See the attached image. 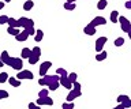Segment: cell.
<instances>
[{
    "label": "cell",
    "instance_id": "cell-1",
    "mask_svg": "<svg viewBox=\"0 0 131 109\" xmlns=\"http://www.w3.org/2000/svg\"><path fill=\"white\" fill-rule=\"evenodd\" d=\"M59 79H60V76L55 74V75H48V74H45L42 78H40L38 79V84L40 86H49V84H52V83H55V82H59Z\"/></svg>",
    "mask_w": 131,
    "mask_h": 109
},
{
    "label": "cell",
    "instance_id": "cell-19",
    "mask_svg": "<svg viewBox=\"0 0 131 109\" xmlns=\"http://www.w3.org/2000/svg\"><path fill=\"white\" fill-rule=\"evenodd\" d=\"M27 60H29V64H36V63H38L40 62V56H37V55H34V53H31L30 56L27 57Z\"/></svg>",
    "mask_w": 131,
    "mask_h": 109
},
{
    "label": "cell",
    "instance_id": "cell-38",
    "mask_svg": "<svg viewBox=\"0 0 131 109\" xmlns=\"http://www.w3.org/2000/svg\"><path fill=\"white\" fill-rule=\"evenodd\" d=\"M124 7L127 10H131V0H128V2H126V4H124Z\"/></svg>",
    "mask_w": 131,
    "mask_h": 109
},
{
    "label": "cell",
    "instance_id": "cell-7",
    "mask_svg": "<svg viewBox=\"0 0 131 109\" xmlns=\"http://www.w3.org/2000/svg\"><path fill=\"white\" fill-rule=\"evenodd\" d=\"M52 67V63L51 62H42L41 63V66H40V70H38V74L40 76H44L45 74H48V71H49V68Z\"/></svg>",
    "mask_w": 131,
    "mask_h": 109
},
{
    "label": "cell",
    "instance_id": "cell-23",
    "mask_svg": "<svg viewBox=\"0 0 131 109\" xmlns=\"http://www.w3.org/2000/svg\"><path fill=\"white\" fill-rule=\"evenodd\" d=\"M30 55H31V49H30V48H23L22 52H20V57H22V59H27Z\"/></svg>",
    "mask_w": 131,
    "mask_h": 109
},
{
    "label": "cell",
    "instance_id": "cell-35",
    "mask_svg": "<svg viewBox=\"0 0 131 109\" xmlns=\"http://www.w3.org/2000/svg\"><path fill=\"white\" fill-rule=\"evenodd\" d=\"M7 21H8V17H7V15H0V25L7 23Z\"/></svg>",
    "mask_w": 131,
    "mask_h": 109
},
{
    "label": "cell",
    "instance_id": "cell-12",
    "mask_svg": "<svg viewBox=\"0 0 131 109\" xmlns=\"http://www.w3.org/2000/svg\"><path fill=\"white\" fill-rule=\"evenodd\" d=\"M29 37H30V35H29V33L23 29L22 31H19V33L15 35V40H16L18 42H23V41H26V40H27Z\"/></svg>",
    "mask_w": 131,
    "mask_h": 109
},
{
    "label": "cell",
    "instance_id": "cell-11",
    "mask_svg": "<svg viewBox=\"0 0 131 109\" xmlns=\"http://www.w3.org/2000/svg\"><path fill=\"white\" fill-rule=\"evenodd\" d=\"M59 83H60V86L66 87L67 90H71V89H72V83L68 80V78H67V76H60V79H59Z\"/></svg>",
    "mask_w": 131,
    "mask_h": 109
},
{
    "label": "cell",
    "instance_id": "cell-44",
    "mask_svg": "<svg viewBox=\"0 0 131 109\" xmlns=\"http://www.w3.org/2000/svg\"><path fill=\"white\" fill-rule=\"evenodd\" d=\"M2 2H4V3H10L11 0H2Z\"/></svg>",
    "mask_w": 131,
    "mask_h": 109
},
{
    "label": "cell",
    "instance_id": "cell-14",
    "mask_svg": "<svg viewBox=\"0 0 131 109\" xmlns=\"http://www.w3.org/2000/svg\"><path fill=\"white\" fill-rule=\"evenodd\" d=\"M7 82L10 83L12 87H19L20 83H22V82H20V79H18L16 76H8V80H7Z\"/></svg>",
    "mask_w": 131,
    "mask_h": 109
},
{
    "label": "cell",
    "instance_id": "cell-6",
    "mask_svg": "<svg viewBox=\"0 0 131 109\" xmlns=\"http://www.w3.org/2000/svg\"><path fill=\"white\" fill-rule=\"evenodd\" d=\"M117 102L123 105V108H131V98L126 94H120L117 97Z\"/></svg>",
    "mask_w": 131,
    "mask_h": 109
},
{
    "label": "cell",
    "instance_id": "cell-18",
    "mask_svg": "<svg viewBox=\"0 0 131 109\" xmlns=\"http://www.w3.org/2000/svg\"><path fill=\"white\" fill-rule=\"evenodd\" d=\"M33 7H34V2H33V0H26V2L23 3V10L25 11L33 10Z\"/></svg>",
    "mask_w": 131,
    "mask_h": 109
},
{
    "label": "cell",
    "instance_id": "cell-16",
    "mask_svg": "<svg viewBox=\"0 0 131 109\" xmlns=\"http://www.w3.org/2000/svg\"><path fill=\"white\" fill-rule=\"evenodd\" d=\"M106 56H108V53H106L105 51H100V52H97V55H96V60L97 62H104L106 59Z\"/></svg>",
    "mask_w": 131,
    "mask_h": 109
},
{
    "label": "cell",
    "instance_id": "cell-9",
    "mask_svg": "<svg viewBox=\"0 0 131 109\" xmlns=\"http://www.w3.org/2000/svg\"><path fill=\"white\" fill-rule=\"evenodd\" d=\"M82 95V91L81 90H75V89H71L70 90V93L67 94V97H66V100L67 101H74L75 98H78V97Z\"/></svg>",
    "mask_w": 131,
    "mask_h": 109
},
{
    "label": "cell",
    "instance_id": "cell-27",
    "mask_svg": "<svg viewBox=\"0 0 131 109\" xmlns=\"http://www.w3.org/2000/svg\"><path fill=\"white\" fill-rule=\"evenodd\" d=\"M75 105H74V101H67V102H64L63 105H61V108L63 109H72Z\"/></svg>",
    "mask_w": 131,
    "mask_h": 109
},
{
    "label": "cell",
    "instance_id": "cell-28",
    "mask_svg": "<svg viewBox=\"0 0 131 109\" xmlns=\"http://www.w3.org/2000/svg\"><path fill=\"white\" fill-rule=\"evenodd\" d=\"M8 80V74L7 72H0V83H6Z\"/></svg>",
    "mask_w": 131,
    "mask_h": 109
},
{
    "label": "cell",
    "instance_id": "cell-34",
    "mask_svg": "<svg viewBox=\"0 0 131 109\" xmlns=\"http://www.w3.org/2000/svg\"><path fill=\"white\" fill-rule=\"evenodd\" d=\"M4 98H8V91L7 90H0V100H4Z\"/></svg>",
    "mask_w": 131,
    "mask_h": 109
},
{
    "label": "cell",
    "instance_id": "cell-13",
    "mask_svg": "<svg viewBox=\"0 0 131 109\" xmlns=\"http://www.w3.org/2000/svg\"><path fill=\"white\" fill-rule=\"evenodd\" d=\"M83 33L86 35H94L96 34V27H94L93 25H90V23H88V25L83 27Z\"/></svg>",
    "mask_w": 131,
    "mask_h": 109
},
{
    "label": "cell",
    "instance_id": "cell-37",
    "mask_svg": "<svg viewBox=\"0 0 131 109\" xmlns=\"http://www.w3.org/2000/svg\"><path fill=\"white\" fill-rule=\"evenodd\" d=\"M29 108H30V109H36V108H38V105L34 104V102H30V104H29Z\"/></svg>",
    "mask_w": 131,
    "mask_h": 109
},
{
    "label": "cell",
    "instance_id": "cell-29",
    "mask_svg": "<svg viewBox=\"0 0 131 109\" xmlns=\"http://www.w3.org/2000/svg\"><path fill=\"white\" fill-rule=\"evenodd\" d=\"M47 95H49V89H41V90L38 91V97H47Z\"/></svg>",
    "mask_w": 131,
    "mask_h": 109
},
{
    "label": "cell",
    "instance_id": "cell-32",
    "mask_svg": "<svg viewBox=\"0 0 131 109\" xmlns=\"http://www.w3.org/2000/svg\"><path fill=\"white\" fill-rule=\"evenodd\" d=\"M59 86H60V83H59V82H55V83L49 84V86H48V89H49V91H55V90H56V89L59 87Z\"/></svg>",
    "mask_w": 131,
    "mask_h": 109
},
{
    "label": "cell",
    "instance_id": "cell-43",
    "mask_svg": "<svg viewBox=\"0 0 131 109\" xmlns=\"http://www.w3.org/2000/svg\"><path fill=\"white\" fill-rule=\"evenodd\" d=\"M66 2H71V3H75L77 0H66Z\"/></svg>",
    "mask_w": 131,
    "mask_h": 109
},
{
    "label": "cell",
    "instance_id": "cell-33",
    "mask_svg": "<svg viewBox=\"0 0 131 109\" xmlns=\"http://www.w3.org/2000/svg\"><path fill=\"white\" fill-rule=\"evenodd\" d=\"M41 48L40 46H33V49H31V53H34V55H37V56H41Z\"/></svg>",
    "mask_w": 131,
    "mask_h": 109
},
{
    "label": "cell",
    "instance_id": "cell-2",
    "mask_svg": "<svg viewBox=\"0 0 131 109\" xmlns=\"http://www.w3.org/2000/svg\"><path fill=\"white\" fill-rule=\"evenodd\" d=\"M8 66H10L11 68H14V70H16V71L22 70L23 68V59L22 57H11Z\"/></svg>",
    "mask_w": 131,
    "mask_h": 109
},
{
    "label": "cell",
    "instance_id": "cell-5",
    "mask_svg": "<svg viewBox=\"0 0 131 109\" xmlns=\"http://www.w3.org/2000/svg\"><path fill=\"white\" fill-rule=\"evenodd\" d=\"M36 104L38 105V106H42V105H47V106H52V105H53V100H52L49 95L42 97V98H41V97H38V98H37V102H36Z\"/></svg>",
    "mask_w": 131,
    "mask_h": 109
},
{
    "label": "cell",
    "instance_id": "cell-41",
    "mask_svg": "<svg viewBox=\"0 0 131 109\" xmlns=\"http://www.w3.org/2000/svg\"><path fill=\"white\" fill-rule=\"evenodd\" d=\"M3 66H6V64L3 63V60H2V57H0V67H3Z\"/></svg>",
    "mask_w": 131,
    "mask_h": 109
},
{
    "label": "cell",
    "instance_id": "cell-15",
    "mask_svg": "<svg viewBox=\"0 0 131 109\" xmlns=\"http://www.w3.org/2000/svg\"><path fill=\"white\" fill-rule=\"evenodd\" d=\"M0 57H2L3 63L6 64V66H8V63H10V59H11V56L8 55V52H7V51H3L2 55H0Z\"/></svg>",
    "mask_w": 131,
    "mask_h": 109
},
{
    "label": "cell",
    "instance_id": "cell-39",
    "mask_svg": "<svg viewBox=\"0 0 131 109\" xmlns=\"http://www.w3.org/2000/svg\"><path fill=\"white\" fill-rule=\"evenodd\" d=\"M4 6H6V3H4V2H2V0H0V10H3V8H4Z\"/></svg>",
    "mask_w": 131,
    "mask_h": 109
},
{
    "label": "cell",
    "instance_id": "cell-36",
    "mask_svg": "<svg viewBox=\"0 0 131 109\" xmlns=\"http://www.w3.org/2000/svg\"><path fill=\"white\" fill-rule=\"evenodd\" d=\"M72 89H75V90H81V83L79 82H72Z\"/></svg>",
    "mask_w": 131,
    "mask_h": 109
},
{
    "label": "cell",
    "instance_id": "cell-17",
    "mask_svg": "<svg viewBox=\"0 0 131 109\" xmlns=\"http://www.w3.org/2000/svg\"><path fill=\"white\" fill-rule=\"evenodd\" d=\"M33 37H34L36 42H41V41H42V38H44V31L42 30H36V34L33 35Z\"/></svg>",
    "mask_w": 131,
    "mask_h": 109
},
{
    "label": "cell",
    "instance_id": "cell-40",
    "mask_svg": "<svg viewBox=\"0 0 131 109\" xmlns=\"http://www.w3.org/2000/svg\"><path fill=\"white\" fill-rule=\"evenodd\" d=\"M116 109H124V108H123V105H122L120 102H119V105H117V106H116Z\"/></svg>",
    "mask_w": 131,
    "mask_h": 109
},
{
    "label": "cell",
    "instance_id": "cell-26",
    "mask_svg": "<svg viewBox=\"0 0 131 109\" xmlns=\"http://www.w3.org/2000/svg\"><path fill=\"white\" fill-rule=\"evenodd\" d=\"M56 74L59 75V76H67L68 75V72L64 70V68H61V67H59V68H56Z\"/></svg>",
    "mask_w": 131,
    "mask_h": 109
},
{
    "label": "cell",
    "instance_id": "cell-4",
    "mask_svg": "<svg viewBox=\"0 0 131 109\" xmlns=\"http://www.w3.org/2000/svg\"><path fill=\"white\" fill-rule=\"evenodd\" d=\"M117 22H120V26H122V30L124 31V33H127V31L130 30V25H131V22L127 19L126 17H122V15H119V19H117Z\"/></svg>",
    "mask_w": 131,
    "mask_h": 109
},
{
    "label": "cell",
    "instance_id": "cell-20",
    "mask_svg": "<svg viewBox=\"0 0 131 109\" xmlns=\"http://www.w3.org/2000/svg\"><path fill=\"white\" fill-rule=\"evenodd\" d=\"M109 19H111V22H112V23H117V19H119V11L113 10L112 13H111V15H109Z\"/></svg>",
    "mask_w": 131,
    "mask_h": 109
},
{
    "label": "cell",
    "instance_id": "cell-31",
    "mask_svg": "<svg viewBox=\"0 0 131 109\" xmlns=\"http://www.w3.org/2000/svg\"><path fill=\"white\" fill-rule=\"evenodd\" d=\"M67 78H68V80H70V82H75V80H77V78H78V75H77V72H71V74H68L67 75Z\"/></svg>",
    "mask_w": 131,
    "mask_h": 109
},
{
    "label": "cell",
    "instance_id": "cell-42",
    "mask_svg": "<svg viewBox=\"0 0 131 109\" xmlns=\"http://www.w3.org/2000/svg\"><path fill=\"white\" fill-rule=\"evenodd\" d=\"M127 34H128V37H130V40H131V30H130V31H127Z\"/></svg>",
    "mask_w": 131,
    "mask_h": 109
},
{
    "label": "cell",
    "instance_id": "cell-21",
    "mask_svg": "<svg viewBox=\"0 0 131 109\" xmlns=\"http://www.w3.org/2000/svg\"><path fill=\"white\" fill-rule=\"evenodd\" d=\"M19 27H12V26H8V29H7V33L10 34V35H12V37H15L16 34L19 33Z\"/></svg>",
    "mask_w": 131,
    "mask_h": 109
},
{
    "label": "cell",
    "instance_id": "cell-25",
    "mask_svg": "<svg viewBox=\"0 0 131 109\" xmlns=\"http://www.w3.org/2000/svg\"><path fill=\"white\" fill-rule=\"evenodd\" d=\"M7 23H8V26H12V27H19V26H18V21H16L15 18H10V17H8V21H7Z\"/></svg>",
    "mask_w": 131,
    "mask_h": 109
},
{
    "label": "cell",
    "instance_id": "cell-22",
    "mask_svg": "<svg viewBox=\"0 0 131 109\" xmlns=\"http://www.w3.org/2000/svg\"><path fill=\"white\" fill-rule=\"evenodd\" d=\"M63 7H64V10H67V11H74L77 8L75 3H71V2H66L63 4Z\"/></svg>",
    "mask_w": 131,
    "mask_h": 109
},
{
    "label": "cell",
    "instance_id": "cell-30",
    "mask_svg": "<svg viewBox=\"0 0 131 109\" xmlns=\"http://www.w3.org/2000/svg\"><path fill=\"white\" fill-rule=\"evenodd\" d=\"M123 44H124V38H123V37H117L116 40H115V46H122L123 45Z\"/></svg>",
    "mask_w": 131,
    "mask_h": 109
},
{
    "label": "cell",
    "instance_id": "cell-3",
    "mask_svg": "<svg viewBox=\"0 0 131 109\" xmlns=\"http://www.w3.org/2000/svg\"><path fill=\"white\" fill-rule=\"evenodd\" d=\"M16 78L20 79V80H23V79H29V80H31L33 78H34V74L30 71V70H19L18 71V74H16Z\"/></svg>",
    "mask_w": 131,
    "mask_h": 109
},
{
    "label": "cell",
    "instance_id": "cell-10",
    "mask_svg": "<svg viewBox=\"0 0 131 109\" xmlns=\"http://www.w3.org/2000/svg\"><path fill=\"white\" fill-rule=\"evenodd\" d=\"M90 25H93L94 27L104 26V25H106V19L104 17H96V18H93V21L90 22Z\"/></svg>",
    "mask_w": 131,
    "mask_h": 109
},
{
    "label": "cell",
    "instance_id": "cell-24",
    "mask_svg": "<svg viewBox=\"0 0 131 109\" xmlns=\"http://www.w3.org/2000/svg\"><path fill=\"white\" fill-rule=\"evenodd\" d=\"M106 6H108V0H98V3H97L98 10H105Z\"/></svg>",
    "mask_w": 131,
    "mask_h": 109
},
{
    "label": "cell",
    "instance_id": "cell-8",
    "mask_svg": "<svg viewBox=\"0 0 131 109\" xmlns=\"http://www.w3.org/2000/svg\"><path fill=\"white\" fill-rule=\"evenodd\" d=\"M106 41H108V38L106 37H98L97 40H96V45H94V48H96V52H100V51H102L104 49V45L106 44Z\"/></svg>",
    "mask_w": 131,
    "mask_h": 109
}]
</instances>
